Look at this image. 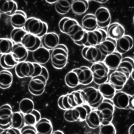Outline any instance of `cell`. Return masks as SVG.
Here are the masks:
<instances>
[{
  "label": "cell",
  "instance_id": "obj_42",
  "mask_svg": "<svg viewBox=\"0 0 134 134\" xmlns=\"http://www.w3.org/2000/svg\"><path fill=\"white\" fill-rule=\"evenodd\" d=\"M99 134H116V130L111 122L103 120L99 127Z\"/></svg>",
  "mask_w": 134,
  "mask_h": 134
},
{
  "label": "cell",
  "instance_id": "obj_51",
  "mask_svg": "<svg viewBox=\"0 0 134 134\" xmlns=\"http://www.w3.org/2000/svg\"><path fill=\"white\" fill-rule=\"evenodd\" d=\"M128 134H134V123L130 126L128 130Z\"/></svg>",
  "mask_w": 134,
  "mask_h": 134
},
{
  "label": "cell",
  "instance_id": "obj_38",
  "mask_svg": "<svg viewBox=\"0 0 134 134\" xmlns=\"http://www.w3.org/2000/svg\"><path fill=\"white\" fill-rule=\"evenodd\" d=\"M73 1L64 0L57 1L55 3V9L56 12L61 15H64L68 13L70 9Z\"/></svg>",
  "mask_w": 134,
  "mask_h": 134
},
{
  "label": "cell",
  "instance_id": "obj_22",
  "mask_svg": "<svg viewBox=\"0 0 134 134\" xmlns=\"http://www.w3.org/2000/svg\"><path fill=\"white\" fill-rule=\"evenodd\" d=\"M122 55L117 51H114L105 56L103 61L109 70H116L122 59Z\"/></svg>",
  "mask_w": 134,
  "mask_h": 134
},
{
  "label": "cell",
  "instance_id": "obj_45",
  "mask_svg": "<svg viewBox=\"0 0 134 134\" xmlns=\"http://www.w3.org/2000/svg\"><path fill=\"white\" fill-rule=\"evenodd\" d=\"M63 117L68 122L80 121L79 113L76 108L65 110L63 114Z\"/></svg>",
  "mask_w": 134,
  "mask_h": 134
},
{
  "label": "cell",
  "instance_id": "obj_27",
  "mask_svg": "<svg viewBox=\"0 0 134 134\" xmlns=\"http://www.w3.org/2000/svg\"><path fill=\"white\" fill-rule=\"evenodd\" d=\"M81 26L86 32L97 29L98 25L95 15L92 14H86L82 19Z\"/></svg>",
  "mask_w": 134,
  "mask_h": 134
},
{
  "label": "cell",
  "instance_id": "obj_24",
  "mask_svg": "<svg viewBox=\"0 0 134 134\" xmlns=\"http://www.w3.org/2000/svg\"><path fill=\"white\" fill-rule=\"evenodd\" d=\"M34 127L37 134H51L53 132L52 124L46 118H41Z\"/></svg>",
  "mask_w": 134,
  "mask_h": 134
},
{
  "label": "cell",
  "instance_id": "obj_17",
  "mask_svg": "<svg viewBox=\"0 0 134 134\" xmlns=\"http://www.w3.org/2000/svg\"><path fill=\"white\" fill-rule=\"evenodd\" d=\"M21 44L28 51H34L40 47L41 40L37 36L27 33L23 37Z\"/></svg>",
  "mask_w": 134,
  "mask_h": 134
},
{
  "label": "cell",
  "instance_id": "obj_53",
  "mask_svg": "<svg viewBox=\"0 0 134 134\" xmlns=\"http://www.w3.org/2000/svg\"><path fill=\"white\" fill-rule=\"evenodd\" d=\"M57 1H46V2L48 3L49 4H55V3L57 2Z\"/></svg>",
  "mask_w": 134,
  "mask_h": 134
},
{
  "label": "cell",
  "instance_id": "obj_30",
  "mask_svg": "<svg viewBox=\"0 0 134 134\" xmlns=\"http://www.w3.org/2000/svg\"><path fill=\"white\" fill-rule=\"evenodd\" d=\"M17 11V4L14 1L0 0V14L13 15Z\"/></svg>",
  "mask_w": 134,
  "mask_h": 134
},
{
  "label": "cell",
  "instance_id": "obj_13",
  "mask_svg": "<svg viewBox=\"0 0 134 134\" xmlns=\"http://www.w3.org/2000/svg\"><path fill=\"white\" fill-rule=\"evenodd\" d=\"M15 73L21 78L31 77L34 71L33 63L24 61L19 62L15 66Z\"/></svg>",
  "mask_w": 134,
  "mask_h": 134
},
{
  "label": "cell",
  "instance_id": "obj_3",
  "mask_svg": "<svg viewBox=\"0 0 134 134\" xmlns=\"http://www.w3.org/2000/svg\"><path fill=\"white\" fill-rule=\"evenodd\" d=\"M85 104L92 108L96 109L103 101L104 97L98 90L93 87H87L82 90Z\"/></svg>",
  "mask_w": 134,
  "mask_h": 134
},
{
  "label": "cell",
  "instance_id": "obj_54",
  "mask_svg": "<svg viewBox=\"0 0 134 134\" xmlns=\"http://www.w3.org/2000/svg\"><path fill=\"white\" fill-rule=\"evenodd\" d=\"M130 77H131L132 79L133 80H134V69H133V71H132V73H131V75H130Z\"/></svg>",
  "mask_w": 134,
  "mask_h": 134
},
{
  "label": "cell",
  "instance_id": "obj_50",
  "mask_svg": "<svg viewBox=\"0 0 134 134\" xmlns=\"http://www.w3.org/2000/svg\"><path fill=\"white\" fill-rule=\"evenodd\" d=\"M129 107L130 109L134 110V95H130L129 102Z\"/></svg>",
  "mask_w": 134,
  "mask_h": 134
},
{
  "label": "cell",
  "instance_id": "obj_55",
  "mask_svg": "<svg viewBox=\"0 0 134 134\" xmlns=\"http://www.w3.org/2000/svg\"><path fill=\"white\" fill-rule=\"evenodd\" d=\"M95 2L101 3V4H103V3H105L107 2V1H95Z\"/></svg>",
  "mask_w": 134,
  "mask_h": 134
},
{
  "label": "cell",
  "instance_id": "obj_44",
  "mask_svg": "<svg viewBox=\"0 0 134 134\" xmlns=\"http://www.w3.org/2000/svg\"><path fill=\"white\" fill-rule=\"evenodd\" d=\"M27 33L24 28H14L10 35L11 40L15 44L21 43L23 37Z\"/></svg>",
  "mask_w": 134,
  "mask_h": 134
},
{
  "label": "cell",
  "instance_id": "obj_33",
  "mask_svg": "<svg viewBox=\"0 0 134 134\" xmlns=\"http://www.w3.org/2000/svg\"><path fill=\"white\" fill-rule=\"evenodd\" d=\"M89 3L88 1L86 0H76L73 1L71 10L75 15H81L84 14L88 9Z\"/></svg>",
  "mask_w": 134,
  "mask_h": 134
},
{
  "label": "cell",
  "instance_id": "obj_4",
  "mask_svg": "<svg viewBox=\"0 0 134 134\" xmlns=\"http://www.w3.org/2000/svg\"><path fill=\"white\" fill-rule=\"evenodd\" d=\"M90 69L93 76V81L94 83L100 85L107 82L109 70L103 61L93 64Z\"/></svg>",
  "mask_w": 134,
  "mask_h": 134
},
{
  "label": "cell",
  "instance_id": "obj_31",
  "mask_svg": "<svg viewBox=\"0 0 134 134\" xmlns=\"http://www.w3.org/2000/svg\"><path fill=\"white\" fill-rule=\"evenodd\" d=\"M11 53L18 63L25 61L28 56V51L21 43L14 44Z\"/></svg>",
  "mask_w": 134,
  "mask_h": 134
},
{
  "label": "cell",
  "instance_id": "obj_23",
  "mask_svg": "<svg viewBox=\"0 0 134 134\" xmlns=\"http://www.w3.org/2000/svg\"><path fill=\"white\" fill-rule=\"evenodd\" d=\"M70 37L75 44L80 46H85L87 40V32L80 25Z\"/></svg>",
  "mask_w": 134,
  "mask_h": 134
},
{
  "label": "cell",
  "instance_id": "obj_48",
  "mask_svg": "<svg viewBox=\"0 0 134 134\" xmlns=\"http://www.w3.org/2000/svg\"><path fill=\"white\" fill-rule=\"evenodd\" d=\"M21 134H37L34 126L25 125L20 130Z\"/></svg>",
  "mask_w": 134,
  "mask_h": 134
},
{
  "label": "cell",
  "instance_id": "obj_21",
  "mask_svg": "<svg viewBox=\"0 0 134 134\" xmlns=\"http://www.w3.org/2000/svg\"><path fill=\"white\" fill-rule=\"evenodd\" d=\"M107 37L114 40H117L125 35V28L118 23L110 24L107 29Z\"/></svg>",
  "mask_w": 134,
  "mask_h": 134
},
{
  "label": "cell",
  "instance_id": "obj_36",
  "mask_svg": "<svg viewBox=\"0 0 134 134\" xmlns=\"http://www.w3.org/2000/svg\"><path fill=\"white\" fill-rule=\"evenodd\" d=\"M13 81L12 74L8 70L0 71V88L6 89L10 87Z\"/></svg>",
  "mask_w": 134,
  "mask_h": 134
},
{
  "label": "cell",
  "instance_id": "obj_29",
  "mask_svg": "<svg viewBox=\"0 0 134 134\" xmlns=\"http://www.w3.org/2000/svg\"><path fill=\"white\" fill-rule=\"evenodd\" d=\"M57 104L60 109L64 110L73 109L76 107L71 92L60 96L58 99Z\"/></svg>",
  "mask_w": 134,
  "mask_h": 134
},
{
  "label": "cell",
  "instance_id": "obj_19",
  "mask_svg": "<svg viewBox=\"0 0 134 134\" xmlns=\"http://www.w3.org/2000/svg\"><path fill=\"white\" fill-rule=\"evenodd\" d=\"M103 120V116L101 113L97 109H94L92 110L87 115L85 121L89 128L96 129L100 126Z\"/></svg>",
  "mask_w": 134,
  "mask_h": 134
},
{
  "label": "cell",
  "instance_id": "obj_7",
  "mask_svg": "<svg viewBox=\"0 0 134 134\" xmlns=\"http://www.w3.org/2000/svg\"><path fill=\"white\" fill-rule=\"evenodd\" d=\"M13 110L9 104H4L0 107V129L6 130L11 128Z\"/></svg>",
  "mask_w": 134,
  "mask_h": 134
},
{
  "label": "cell",
  "instance_id": "obj_37",
  "mask_svg": "<svg viewBox=\"0 0 134 134\" xmlns=\"http://www.w3.org/2000/svg\"><path fill=\"white\" fill-rule=\"evenodd\" d=\"M25 126L24 115L20 111L14 112L12 117L11 127L20 130Z\"/></svg>",
  "mask_w": 134,
  "mask_h": 134
},
{
  "label": "cell",
  "instance_id": "obj_49",
  "mask_svg": "<svg viewBox=\"0 0 134 134\" xmlns=\"http://www.w3.org/2000/svg\"><path fill=\"white\" fill-rule=\"evenodd\" d=\"M0 134H21L20 130L10 128L6 130H3L2 132H0Z\"/></svg>",
  "mask_w": 134,
  "mask_h": 134
},
{
  "label": "cell",
  "instance_id": "obj_43",
  "mask_svg": "<svg viewBox=\"0 0 134 134\" xmlns=\"http://www.w3.org/2000/svg\"><path fill=\"white\" fill-rule=\"evenodd\" d=\"M34 66V71L31 77H43L47 81L49 78V73L47 69L42 65L33 63Z\"/></svg>",
  "mask_w": 134,
  "mask_h": 134
},
{
  "label": "cell",
  "instance_id": "obj_5",
  "mask_svg": "<svg viewBox=\"0 0 134 134\" xmlns=\"http://www.w3.org/2000/svg\"><path fill=\"white\" fill-rule=\"evenodd\" d=\"M81 55L83 58L93 64L103 61L105 57L97 46H84Z\"/></svg>",
  "mask_w": 134,
  "mask_h": 134
},
{
  "label": "cell",
  "instance_id": "obj_6",
  "mask_svg": "<svg viewBox=\"0 0 134 134\" xmlns=\"http://www.w3.org/2000/svg\"><path fill=\"white\" fill-rule=\"evenodd\" d=\"M47 82L43 77H31L28 85V90L35 96H40L43 93Z\"/></svg>",
  "mask_w": 134,
  "mask_h": 134
},
{
  "label": "cell",
  "instance_id": "obj_12",
  "mask_svg": "<svg viewBox=\"0 0 134 134\" xmlns=\"http://www.w3.org/2000/svg\"><path fill=\"white\" fill-rule=\"evenodd\" d=\"M128 78L122 72L115 70L109 76V83L113 85L116 91L121 90L126 84Z\"/></svg>",
  "mask_w": 134,
  "mask_h": 134
},
{
  "label": "cell",
  "instance_id": "obj_47",
  "mask_svg": "<svg viewBox=\"0 0 134 134\" xmlns=\"http://www.w3.org/2000/svg\"><path fill=\"white\" fill-rule=\"evenodd\" d=\"M73 100L76 106H79L85 104L82 90H75L71 92Z\"/></svg>",
  "mask_w": 134,
  "mask_h": 134
},
{
  "label": "cell",
  "instance_id": "obj_41",
  "mask_svg": "<svg viewBox=\"0 0 134 134\" xmlns=\"http://www.w3.org/2000/svg\"><path fill=\"white\" fill-rule=\"evenodd\" d=\"M13 42L6 38H0V54L4 55L10 53L14 46Z\"/></svg>",
  "mask_w": 134,
  "mask_h": 134
},
{
  "label": "cell",
  "instance_id": "obj_9",
  "mask_svg": "<svg viewBox=\"0 0 134 134\" xmlns=\"http://www.w3.org/2000/svg\"><path fill=\"white\" fill-rule=\"evenodd\" d=\"M107 37L106 32L103 29H97L87 32V40L85 46H96Z\"/></svg>",
  "mask_w": 134,
  "mask_h": 134
},
{
  "label": "cell",
  "instance_id": "obj_10",
  "mask_svg": "<svg viewBox=\"0 0 134 134\" xmlns=\"http://www.w3.org/2000/svg\"><path fill=\"white\" fill-rule=\"evenodd\" d=\"M97 25L100 28L108 27L111 23V15L109 10L104 7H100L97 9L95 13Z\"/></svg>",
  "mask_w": 134,
  "mask_h": 134
},
{
  "label": "cell",
  "instance_id": "obj_14",
  "mask_svg": "<svg viewBox=\"0 0 134 134\" xmlns=\"http://www.w3.org/2000/svg\"><path fill=\"white\" fill-rule=\"evenodd\" d=\"M130 95L124 91L116 92L111 101L115 107L120 109H129V102Z\"/></svg>",
  "mask_w": 134,
  "mask_h": 134
},
{
  "label": "cell",
  "instance_id": "obj_34",
  "mask_svg": "<svg viewBox=\"0 0 134 134\" xmlns=\"http://www.w3.org/2000/svg\"><path fill=\"white\" fill-rule=\"evenodd\" d=\"M18 63L14 55L10 53L2 55L0 57V65L4 69H12Z\"/></svg>",
  "mask_w": 134,
  "mask_h": 134
},
{
  "label": "cell",
  "instance_id": "obj_46",
  "mask_svg": "<svg viewBox=\"0 0 134 134\" xmlns=\"http://www.w3.org/2000/svg\"><path fill=\"white\" fill-rule=\"evenodd\" d=\"M75 108H76V109L77 110L79 113V115H80L79 121H85L87 115L90 113V112L92 110V108L86 104L77 106Z\"/></svg>",
  "mask_w": 134,
  "mask_h": 134
},
{
  "label": "cell",
  "instance_id": "obj_15",
  "mask_svg": "<svg viewBox=\"0 0 134 134\" xmlns=\"http://www.w3.org/2000/svg\"><path fill=\"white\" fill-rule=\"evenodd\" d=\"M40 40L42 47L48 50H52L59 45L60 38L57 33L49 32L41 37Z\"/></svg>",
  "mask_w": 134,
  "mask_h": 134
},
{
  "label": "cell",
  "instance_id": "obj_20",
  "mask_svg": "<svg viewBox=\"0 0 134 134\" xmlns=\"http://www.w3.org/2000/svg\"><path fill=\"white\" fill-rule=\"evenodd\" d=\"M80 84L86 85L93 81V76L90 67L81 66L76 68Z\"/></svg>",
  "mask_w": 134,
  "mask_h": 134
},
{
  "label": "cell",
  "instance_id": "obj_25",
  "mask_svg": "<svg viewBox=\"0 0 134 134\" xmlns=\"http://www.w3.org/2000/svg\"><path fill=\"white\" fill-rule=\"evenodd\" d=\"M104 56L111 54L116 51V40L107 37L103 42L96 46Z\"/></svg>",
  "mask_w": 134,
  "mask_h": 134
},
{
  "label": "cell",
  "instance_id": "obj_57",
  "mask_svg": "<svg viewBox=\"0 0 134 134\" xmlns=\"http://www.w3.org/2000/svg\"><path fill=\"white\" fill-rule=\"evenodd\" d=\"M132 59H133V61H134V56L133 57V58H132Z\"/></svg>",
  "mask_w": 134,
  "mask_h": 134
},
{
  "label": "cell",
  "instance_id": "obj_56",
  "mask_svg": "<svg viewBox=\"0 0 134 134\" xmlns=\"http://www.w3.org/2000/svg\"><path fill=\"white\" fill-rule=\"evenodd\" d=\"M132 22H133V25H134V16H133V20H132Z\"/></svg>",
  "mask_w": 134,
  "mask_h": 134
},
{
  "label": "cell",
  "instance_id": "obj_11",
  "mask_svg": "<svg viewBox=\"0 0 134 134\" xmlns=\"http://www.w3.org/2000/svg\"><path fill=\"white\" fill-rule=\"evenodd\" d=\"M79 25L76 20L65 17L59 21L58 26L61 32L70 36Z\"/></svg>",
  "mask_w": 134,
  "mask_h": 134
},
{
  "label": "cell",
  "instance_id": "obj_52",
  "mask_svg": "<svg viewBox=\"0 0 134 134\" xmlns=\"http://www.w3.org/2000/svg\"><path fill=\"white\" fill-rule=\"evenodd\" d=\"M51 134H64L62 131L58 130L56 131H54V132H53Z\"/></svg>",
  "mask_w": 134,
  "mask_h": 134
},
{
  "label": "cell",
  "instance_id": "obj_26",
  "mask_svg": "<svg viewBox=\"0 0 134 134\" xmlns=\"http://www.w3.org/2000/svg\"><path fill=\"white\" fill-rule=\"evenodd\" d=\"M27 19V15L24 11L17 10L11 16L10 22L14 28H23Z\"/></svg>",
  "mask_w": 134,
  "mask_h": 134
},
{
  "label": "cell",
  "instance_id": "obj_32",
  "mask_svg": "<svg viewBox=\"0 0 134 134\" xmlns=\"http://www.w3.org/2000/svg\"><path fill=\"white\" fill-rule=\"evenodd\" d=\"M104 98L110 99L113 98L116 92L115 87L109 82H106L98 86L97 89Z\"/></svg>",
  "mask_w": 134,
  "mask_h": 134
},
{
  "label": "cell",
  "instance_id": "obj_16",
  "mask_svg": "<svg viewBox=\"0 0 134 134\" xmlns=\"http://www.w3.org/2000/svg\"><path fill=\"white\" fill-rule=\"evenodd\" d=\"M133 46V39L129 35H124L116 40V51L121 55L125 54L130 50Z\"/></svg>",
  "mask_w": 134,
  "mask_h": 134
},
{
  "label": "cell",
  "instance_id": "obj_18",
  "mask_svg": "<svg viewBox=\"0 0 134 134\" xmlns=\"http://www.w3.org/2000/svg\"><path fill=\"white\" fill-rule=\"evenodd\" d=\"M32 57L35 63L43 65L50 59V53L43 47H40L32 52Z\"/></svg>",
  "mask_w": 134,
  "mask_h": 134
},
{
  "label": "cell",
  "instance_id": "obj_28",
  "mask_svg": "<svg viewBox=\"0 0 134 134\" xmlns=\"http://www.w3.org/2000/svg\"><path fill=\"white\" fill-rule=\"evenodd\" d=\"M134 69V61L132 58L125 57L122 58L116 70L123 73L129 79Z\"/></svg>",
  "mask_w": 134,
  "mask_h": 134
},
{
  "label": "cell",
  "instance_id": "obj_40",
  "mask_svg": "<svg viewBox=\"0 0 134 134\" xmlns=\"http://www.w3.org/2000/svg\"><path fill=\"white\" fill-rule=\"evenodd\" d=\"M19 109L24 115L28 114L34 109V101L29 98H24L19 102Z\"/></svg>",
  "mask_w": 134,
  "mask_h": 134
},
{
  "label": "cell",
  "instance_id": "obj_8",
  "mask_svg": "<svg viewBox=\"0 0 134 134\" xmlns=\"http://www.w3.org/2000/svg\"><path fill=\"white\" fill-rule=\"evenodd\" d=\"M102 114L104 121L111 122L113 119L115 107L110 99L104 98L103 101L96 108Z\"/></svg>",
  "mask_w": 134,
  "mask_h": 134
},
{
  "label": "cell",
  "instance_id": "obj_2",
  "mask_svg": "<svg viewBox=\"0 0 134 134\" xmlns=\"http://www.w3.org/2000/svg\"><path fill=\"white\" fill-rule=\"evenodd\" d=\"M24 29L27 33L41 38L48 33V26L46 23L40 19L30 17L27 19Z\"/></svg>",
  "mask_w": 134,
  "mask_h": 134
},
{
  "label": "cell",
  "instance_id": "obj_35",
  "mask_svg": "<svg viewBox=\"0 0 134 134\" xmlns=\"http://www.w3.org/2000/svg\"><path fill=\"white\" fill-rule=\"evenodd\" d=\"M64 81L65 84L70 88L76 87L80 84L76 68L72 69L66 74Z\"/></svg>",
  "mask_w": 134,
  "mask_h": 134
},
{
  "label": "cell",
  "instance_id": "obj_1",
  "mask_svg": "<svg viewBox=\"0 0 134 134\" xmlns=\"http://www.w3.org/2000/svg\"><path fill=\"white\" fill-rule=\"evenodd\" d=\"M69 50L63 44H59L53 48L50 53V60L53 67L57 69L64 68L68 60Z\"/></svg>",
  "mask_w": 134,
  "mask_h": 134
},
{
  "label": "cell",
  "instance_id": "obj_39",
  "mask_svg": "<svg viewBox=\"0 0 134 134\" xmlns=\"http://www.w3.org/2000/svg\"><path fill=\"white\" fill-rule=\"evenodd\" d=\"M41 118V117L40 112L35 109L30 112L24 115L25 125L35 126L36 123Z\"/></svg>",
  "mask_w": 134,
  "mask_h": 134
}]
</instances>
